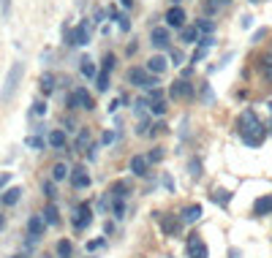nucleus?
Returning a JSON list of instances; mask_svg holds the SVG:
<instances>
[{
	"mask_svg": "<svg viewBox=\"0 0 272 258\" xmlns=\"http://www.w3.org/2000/svg\"><path fill=\"white\" fill-rule=\"evenodd\" d=\"M117 109H120V98H114V101H112V103H109V112H112V114H114V112H117Z\"/></svg>",
	"mask_w": 272,
	"mask_h": 258,
	"instance_id": "obj_49",
	"label": "nucleus"
},
{
	"mask_svg": "<svg viewBox=\"0 0 272 258\" xmlns=\"http://www.w3.org/2000/svg\"><path fill=\"white\" fill-rule=\"evenodd\" d=\"M196 44H199L201 49H210L215 44V38H213V35H199V41H196Z\"/></svg>",
	"mask_w": 272,
	"mask_h": 258,
	"instance_id": "obj_37",
	"label": "nucleus"
},
{
	"mask_svg": "<svg viewBox=\"0 0 272 258\" xmlns=\"http://www.w3.org/2000/svg\"><path fill=\"white\" fill-rule=\"evenodd\" d=\"M71 223L77 231H84L90 223H93V206L87 204V201H82V204L74 209V217H71Z\"/></svg>",
	"mask_w": 272,
	"mask_h": 258,
	"instance_id": "obj_5",
	"label": "nucleus"
},
{
	"mask_svg": "<svg viewBox=\"0 0 272 258\" xmlns=\"http://www.w3.org/2000/svg\"><path fill=\"white\" fill-rule=\"evenodd\" d=\"M261 68H264L267 79H272V57H264V60H261Z\"/></svg>",
	"mask_w": 272,
	"mask_h": 258,
	"instance_id": "obj_41",
	"label": "nucleus"
},
{
	"mask_svg": "<svg viewBox=\"0 0 272 258\" xmlns=\"http://www.w3.org/2000/svg\"><path fill=\"white\" fill-rule=\"evenodd\" d=\"M38 84H41V93H44V95H52V90H54V77H52V74H44Z\"/></svg>",
	"mask_w": 272,
	"mask_h": 258,
	"instance_id": "obj_26",
	"label": "nucleus"
},
{
	"mask_svg": "<svg viewBox=\"0 0 272 258\" xmlns=\"http://www.w3.org/2000/svg\"><path fill=\"white\" fill-rule=\"evenodd\" d=\"M147 166H150L147 155H134V158H131V171H134L136 177H144V174H147Z\"/></svg>",
	"mask_w": 272,
	"mask_h": 258,
	"instance_id": "obj_15",
	"label": "nucleus"
},
{
	"mask_svg": "<svg viewBox=\"0 0 272 258\" xmlns=\"http://www.w3.org/2000/svg\"><path fill=\"white\" fill-rule=\"evenodd\" d=\"M150 41H153L155 49H166V47H169V30H166V27H155L153 35H150Z\"/></svg>",
	"mask_w": 272,
	"mask_h": 258,
	"instance_id": "obj_13",
	"label": "nucleus"
},
{
	"mask_svg": "<svg viewBox=\"0 0 272 258\" xmlns=\"http://www.w3.org/2000/svg\"><path fill=\"white\" fill-rule=\"evenodd\" d=\"M112 68H114V54H107V57H104V71L112 74Z\"/></svg>",
	"mask_w": 272,
	"mask_h": 258,
	"instance_id": "obj_45",
	"label": "nucleus"
},
{
	"mask_svg": "<svg viewBox=\"0 0 272 258\" xmlns=\"http://www.w3.org/2000/svg\"><path fill=\"white\" fill-rule=\"evenodd\" d=\"M3 226H6V217H3V215H0V229H3Z\"/></svg>",
	"mask_w": 272,
	"mask_h": 258,
	"instance_id": "obj_54",
	"label": "nucleus"
},
{
	"mask_svg": "<svg viewBox=\"0 0 272 258\" xmlns=\"http://www.w3.org/2000/svg\"><path fill=\"white\" fill-rule=\"evenodd\" d=\"M161 229H163L166 236H177L183 231V217L180 215H163L161 217Z\"/></svg>",
	"mask_w": 272,
	"mask_h": 258,
	"instance_id": "obj_7",
	"label": "nucleus"
},
{
	"mask_svg": "<svg viewBox=\"0 0 272 258\" xmlns=\"http://www.w3.org/2000/svg\"><path fill=\"white\" fill-rule=\"evenodd\" d=\"M172 60H174V65H183L185 63V54L183 52H172Z\"/></svg>",
	"mask_w": 272,
	"mask_h": 258,
	"instance_id": "obj_47",
	"label": "nucleus"
},
{
	"mask_svg": "<svg viewBox=\"0 0 272 258\" xmlns=\"http://www.w3.org/2000/svg\"><path fill=\"white\" fill-rule=\"evenodd\" d=\"M250 3H259V0H250Z\"/></svg>",
	"mask_w": 272,
	"mask_h": 258,
	"instance_id": "obj_57",
	"label": "nucleus"
},
{
	"mask_svg": "<svg viewBox=\"0 0 272 258\" xmlns=\"http://www.w3.org/2000/svg\"><path fill=\"white\" fill-rule=\"evenodd\" d=\"M30 114H33V117H44V114H47V103H44V101H36L33 109H30Z\"/></svg>",
	"mask_w": 272,
	"mask_h": 258,
	"instance_id": "obj_33",
	"label": "nucleus"
},
{
	"mask_svg": "<svg viewBox=\"0 0 272 258\" xmlns=\"http://www.w3.org/2000/svg\"><path fill=\"white\" fill-rule=\"evenodd\" d=\"M109 196H114V199H125V196H128V185H125V182H114L112 190H109Z\"/></svg>",
	"mask_w": 272,
	"mask_h": 258,
	"instance_id": "obj_29",
	"label": "nucleus"
},
{
	"mask_svg": "<svg viewBox=\"0 0 272 258\" xmlns=\"http://www.w3.org/2000/svg\"><path fill=\"white\" fill-rule=\"evenodd\" d=\"M213 199H215V204H220V206H226L231 201V190H223V188H218L213 193Z\"/></svg>",
	"mask_w": 272,
	"mask_h": 258,
	"instance_id": "obj_28",
	"label": "nucleus"
},
{
	"mask_svg": "<svg viewBox=\"0 0 272 258\" xmlns=\"http://www.w3.org/2000/svg\"><path fill=\"white\" fill-rule=\"evenodd\" d=\"M68 174H71V169H68L65 163H54V166H52V182L68 180Z\"/></svg>",
	"mask_w": 272,
	"mask_h": 258,
	"instance_id": "obj_23",
	"label": "nucleus"
},
{
	"mask_svg": "<svg viewBox=\"0 0 272 258\" xmlns=\"http://www.w3.org/2000/svg\"><path fill=\"white\" fill-rule=\"evenodd\" d=\"M166 65H169V63H166L163 54H153V57L147 60V71H150V74H158V77L166 71Z\"/></svg>",
	"mask_w": 272,
	"mask_h": 258,
	"instance_id": "obj_16",
	"label": "nucleus"
},
{
	"mask_svg": "<svg viewBox=\"0 0 272 258\" xmlns=\"http://www.w3.org/2000/svg\"><path fill=\"white\" fill-rule=\"evenodd\" d=\"M41 215H44V220H47V226H57V223H60V212H57V206H54L52 201L44 206Z\"/></svg>",
	"mask_w": 272,
	"mask_h": 258,
	"instance_id": "obj_20",
	"label": "nucleus"
},
{
	"mask_svg": "<svg viewBox=\"0 0 272 258\" xmlns=\"http://www.w3.org/2000/svg\"><path fill=\"white\" fill-rule=\"evenodd\" d=\"M120 3H123L125 8H131V6H134V0H120Z\"/></svg>",
	"mask_w": 272,
	"mask_h": 258,
	"instance_id": "obj_52",
	"label": "nucleus"
},
{
	"mask_svg": "<svg viewBox=\"0 0 272 258\" xmlns=\"http://www.w3.org/2000/svg\"><path fill=\"white\" fill-rule=\"evenodd\" d=\"M65 106H68V109H79V103H77V95H74V93H68V98H65Z\"/></svg>",
	"mask_w": 272,
	"mask_h": 258,
	"instance_id": "obj_46",
	"label": "nucleus"
},
{
	"mask_svg": "<svg viewBox=\"0 0 272 258\" xmlns=\"http://www.w3.org/2000/svg\"><path fill=\"white\" fill-rule=\"evenodd\" d=\"M147 160H150V163H158V160H163V150H161V147H155L153 153L147 155Z\"/></svg>",
	"mask_w": 272,
	"mask_h": 258,
	"instance_id": "obj_38",
	"label": "nucleus"
},
{
	"mask_svg": "<svg viewBox=\"0 0 272 258\" xmlns=\"http://www.w3.org/2000/svg\"><path fill=\"white\" fill-rule=\"evenodd\" d=\"M188 169H190V177H199V174H201V160H199V158H193Z\"/></svg>",
	"mask_w": 272,
	"mask_h": 258,
	"instance_id": "obj_39",
	"label": "nucleus"
},
{
	"mask_svg": "<svg viewBox=\"0 0 272 258\" xmlns=\"http://www.w3.org/2000/svg\"><path fill=\"white\" fill-rule=\"evenodd\" d=\"M172 3H177V0H172Z\"/></svg>",
	"mask_w": 272,
	"mask_h": 258,
	"instance_id": "obj_58",
	"label": "nucleus"
},
{
	"mask_svg": "<svg viewBox=\"0 0 272 258\" xmlns=\"http://www.w3.org/2000/svg\"><path fill=\"white\" fill-rule=\"evenodd\" d=\"M68 180H71V188H77V190H84V188H90V174H87V169L84 166H77V169H71V174H68Z\"/></svg>",
	"mask_w": 272,
	"mask_h": 258,
	"instance_id": "obj_8",
	"label": "nucleus"
},
{
	"mask_svg": "<svg viewBox=\"0 0 272 258\" xmlns=\"http://www.w3.org/2000/svg\"><path fill=\"white\" fill-rule=\"evenodd\" d=\"M109 199H112V215L117 217H125V199H114V196H109Z\"/></svg>",
	"mask_w": 272,
	"mask_h": 258,
	"instance_id": "obj_24",
	"label": "nucleus"
},
{
	"mask_svg": "<svg viewBox=\"0 0 272 258\" xmlns=\"http://www.w3.org/2000/svg\"><path fill=\"white\" fill-rule=\"evenodd\" d=\"M74 95H77V103H79V109H87V112H90V109L95 106V103H93V95H90L84 87H77V90H74Z\"/></svg>",
	"mask_w": 272,
	"mask_h": 258,
	"instance_id": "obj_18",
	"label": "nucleus"
},
{
	"mask_svg": "<svg viewBox=\"0 0 272 258\" xmlns=\"http://www.w3.org/2000/svg\"><path fill=\"white\" fill-rule=\"evenodd\" d=\"M25 144H27L30 150H44V147H47V139H41V136H27Z\"/></svg>",
	"mask_w": 272,
	"mask_h": 258,
	"instance_id": "obj_30",
	"label": "nucleus"
},
{
	"mask_svg": "<svg viewBox=\"0 0 272 258\" xmlns=\"http://www.w3.org/2000/svg\"><path fill=\"white\" fill-rule=\"evenodd\" d=\"M11 258H27V256H25V253H17V256H11Z\"/></svg>",
	"mask_w": 272,
	"mask_h": 258,
	"instance_id": "obj_55",
	"label": "nucleus"
},
{
	"mask_svg": "<svg viewBox=\"0 0 272 258\" xmlns=\"http://www.w3.org/2000/svg\"><path fill=\"white\" fill-rule=\"evenodd\" d=\"M207 245L201 242L199 234H190L188 236V258H207Z\"/></svg>",
	"mask_w": 272,
	"mask_h": 258,
	"instance_id": "obj_9",
	"label": "nucleus"
},
{
	"mask_svg": "<svg viewBox=\"0 0 272 258\" xmlns=\"http://www.w3.org/2000/svg\"><path fill=\"white\" fill-rule=\"evenodd\" d=\"M22 77H25V65L11 63V68H8V74H6V82H3V90H0V101H3V103H8V101L14 98V93L19 90Z\"/></svg>",
	"mask_w": 272,
	"mask_h": 258,
	"instance_id": "obj_2",
	"label": "nucleus"
},
{
	"mask_svg": "<svg viewBox=\"0 0 272 258\" xmlns=\"http://www.w3.org/2000/svg\"><path fill=\"white\" fill-rule=\"evenodd\" d=\"M250 25H253V17H243V27H245V30H248V27H250Z\"/></svg>",
	"mask_w": 272,
	"mask_h": 258,
	"instance_id": "obj_50",
	"label": "nucleus"
},
{
	"mask_svg": "<svg viewBox=\"0 0 272 258\" xmlns=\"http://www.w3.org/2000/svg\"><path fill=\"white\" fill-rule=\"evenodd\" d=\"M272 212V196H261L253 204V215H270Z\"/></svg>",
	"mask_w": 272,
	"mask_h": 258,
	"instance_id": "obj_19",
	"label": "nucleus"
},
{
	"mask_svg": "<svg viewBox=\"0 0 272 258\" xmlns=\"http://www.w3.org/2000/svg\"><path fill=\"white\" fill-rule=\"evenodd\" d=\"M180 38H183V44H196L199 41V30L196 27H183V35H180Z\"/></svg>",
	"mask_w": 272,
	"mask_h": 258,
	"instance_id": "obj_27",
	"label": "nucleus"
},
{
	"mask_svg": "<svg viewBox=\"0 0 272 258\" xmlns=\"http://www.w3.org/2000/svg\"><path fill=\"white\" fill-rule=\"evenodd\" d=\"M128 82L136 84V87H142V90H155L158 79L150 77V71H147V68H131V71H128Z\"/></svg>",
	"mask_w": 272,
	"mask_h": 258,
	"instance_id": "obj_3",
	"label": "nucleus"
},
{
	"mask_svg": "<svg viewBox=\"0 0 272 258\" xmlns=\"http://www.w3.org/2000/svg\"><path fill=\"white\" fill-rule=\"evenodd\" d=\"M201 215H204L201 204H190V206H185V209L180 212V217H183V223H196V220H199Z\"/></svg>",
	"mask_w": 272,
	"mask_h": 258,
	"instance_id": "obj_14",
	"label": "nucleus"
},
{
	"mask_svg": "<svg viewBox=\"0 0 272 258\" xmlns=\"http://www.w3.org/2000/svg\"><path fill=\"white\" fill-rule=\"evenodd\" d=\"M169 95H172L174 101L190 98V95H193V87H190L188 79H177V82H172V87H169Z\"/></svg>",
	"mask_w": 272,
	"mask_h": 258,
	"instance_id": "obj_10",
	"label": "nucleus"
},
{
	"mask_svg": "<svg viewBox=\"0 0 272 258\" xmlns=\"http://www.w3.org/2000/svg\"><path fill=\"white\" fill-rule=\"evenodd\" d=\"M166 25H169V27H183L185 25V11L180 6H172L169 11H166Z\"/></svg>",
	"mask_w": 272,
	"mask_h": 258,
	"instance_id": "obj_11",
	"label": "nucleus"
},
{
	"mask_svg": "<svg viewBox=\"0 0 272 258\" xmlns=\"http://www.w3.org/2000/svg\"><path fill=\"white\" fill-rule=\"evenodd\" d=\"M204 57H207V49H196V52H193V57H190V63H201V60H204Z\"/></svg>",
	"mask_w": 272,
	"mask_h": 258,
	"instance_id": "obj_42",
	"label": "nucleus"
},
{
	"mask_svg": "<svg viewBox=\"0 0 272 258\" xmlns=\"http://www.w3.org/2000/svg\"><path fill=\"white\" fill-rule=\"evenodd\" d=\"M104 247V239H93V242H87V253H95V250H101Z\"/></svg>",
	"mask_w": 272,
	"mask_h": 258,
	"instance_id": "obj_44",
	"label": "nucleus"
},
{
	"mask_svg": "<svg viewBox=\"0 0 272 258\" xmlns=\"http://www.w3.org/2000/svg\"><path fill=\"white\" fill-rule=\"evenodd\" d=\"M19 199H22V188H8V190H3V196H0V204H3V206H14Z\"/></svg>",
	"mask_w": 272,
	"mask_h": 258,
	"instance_id": "obj_17",
	"label": "nucleus"
},
{
	"mask_svg": "<svg viewBox=\"0 0 272 258\" xmlns=\"http://www.w3.org/2000/svg\"><path fill=\"white\" fill-rule=\"evenodd\" d=\"M79 63H82V65H79V71H82L84 79H95V77H98V68H95V63L90 57H82Z\"/></svg>",
	"mask_w": 272,
	"mask_h": 258,
	"instance_id": "obj_21",
	"label": "nucleus"
},
{
	"mask_svg": "<svg viewBox=\"0 0 272 258\" xmlns=\"http://www.w3.org/2000/svg\"><path fill=\"white\" fill-rule=\"evenodd\" d=\"M44 196H47V199H49V201H52V199H54V196H57V190H54V182H49V180H47V182H44Z\"/></svg>",
	"mask_w": 272,
	"mask_h": 258,
	"instance_id": "obj_36",
	"label": "nucleus"
},
{
	"mask_svg": "<svg viewBox=\"0 0 272 258\" xmlns=\"http://www.w3.org/2000/svg\"><path fill=\"white\" fill-rule=\"evenodd\" d=\"M0 17L3 19L11 17V0H0Z\"/></svg>",
	"mask_w": 272,
	"mask_h": 258,
	"instance_id": "obj_35",
	"label": "nucleus"
},
{
	"mask_svg": "<svg viewBox=\"0 0 272 258\" xmlns=\"http://www.w3.org/2000/svg\"><path fill=\"white\" fill-rule=\"evenodd\" d=\"M231 0H218V6H229Z\"/></svg>",
	"mask_w": 272,
	"mask_h": 258,
	"instance_id": "obj_53",
	"label": "nucleus"
},
{
	"mask_svg": "<svg viewBox=\"0 0 272 258\" xmlns=\"http://www.w3.org/2000/svg\"><path fill=\"white\" fill-rule=\"evenodd\" d=\"M144 109H147V101H144V98H139V101L134 103V112H136V114H144Z\"/></svg>",
	"mask_w": 272,
	"mask_h": 258,
	"instance_id": "obj_43",
	"label": "nucleus"
},
{
	"mask_svg": "<svg viewBox=\"0 0 272 258\" xmlns=\"http://www.w3.org/2000/svg\"><path fill=\"white\" fill-rule=\"evenodd\" d=\"M101 141H104V144H112V141H114V133H112V130H107V133L101 136Z\"/></svg>",
	"mask_w": 272,
	"mask_h": 258,
	"instance_id": "obj_48",
	"label": "nucleus"
},
{
	"mask_svg": "<svg viewBox=\"0 0 272 258\" xmlns=\"http://www.w3.org/2000/svg\"><path fill=\"white\" fill-rule=\"evenodd\" d=\"M196 30H199L201 35H213V30H215V25L210 22V19H199L196 22Z\"/></svg>",
	"mask_w": 272,
	"mask_h": 258,
	"instance_id": "obj_31",
	"label": "nucleus"
},
{
	"mask_svg": "<svg viewBox=\"0 0 272 258\" xmlns=\"http://www.w3.org/2000/svg\"><path fill=\"white\" fill-rule=\"evenodd\" d=\"M117 25H120V30H123V33H128V30H131V22H128V17H125V14H117Z\"/></svg>",
	"mask_w": 272,
	"mask_h": 258,
	"instance_id": "obj_40",
	"label": "nucleus"
},
{
	"mask_svg": "<svg viewBox=\"0 0 272 258\" xmlns=\"http://www.w3.org/2000/svg\"><path fill=\"white\" fill-rule=\"evenodd\" d=\"M54 253H57V258H74V245H71V239H60L57 245H54Z\"/></svg>",
	"mask_w": 272,
	"mask_h": 258,
	"instance_id": "obj_22",
	"label": "nucleus"
},
{
	"mask_svg": "<svg viewBox=\"0 0 272 258\" xmlns=\"http://www.w3.org/2000/svg\"><path fill=\"white\" fill-rule=\"evenodd\" d=\"M90 144V130H79V139H77V147H79V150H84V147H87ZM87 150H90V147H87Z\"/></svg>",
	"mask_w": 272,
	"mask_h": 258,
	"instance_id": "obj_34",
	"label": "nucleus"
},
{
	"mask_svg": "<svg viewBox=\"0 0 272 258\" xmlns=\"http://www.w3.org/2000/svg\"><path fill=\"white\" fill-rule=\"evenodd\" d=\"M47 144L52 147V150H63V147L68 144V136H65V130H60V128L49 130V136H47Z\"/></svg>",
	"mask_w": 272,
	"mask_h": 258,
	"instance_id": "obj_12",
	"label": "nucleus"
},
{
	"mask_svg": "<svg viewBox=\"0 0 272 258\" xmlns=\"http://www.w3.org/2000/svg\"><path fill=\"white\" fill-rule=\"evenodd\" d=\"M95 87H98L101 93H107V90H109V71H104V68L98 71V77H95Z\"/></svg>",
	"mask_w": 272,
	"mask_h": 258,
	"instance_id": "obj_25",
	"label": "nucleus"
},
{
	"mask_svg": "<svg viewBox=\"0 0 272 258\" xmlns=\"http://www.w3.org/2000/svg\"><path fill=\"white\" fill-rule=\"evenodd\" d=\"M270 112H272V103H270ZM270 130H272V125H270Z\"/></svg>",
	"mask_w": 272,
	"mask_h": 258,
	"instance_id": "obj_56",
	"label": "nucleus"
},
{
	"mask_svg": "<svg viewBox=\"0 0 272 258\" xmlns=\"http://www.w3.org/2000/svg\"><path fill=\"white\" fill-rule=\"evenodd\" d=\"M44 231H47V220H44V215H30L27 217V236H30V242L41 239Z\"/></svg>",
	"mask_w": 272,
	"mask_h": 258,
	"instance_id": "obj_6",
	"label": "nucleus"
},
{
	"mask_svg": "<svg viewBox=\"0 0 272 258\" xmlns=\"http://www.w3.org/2000/svg\"><path fill=\"white\" fill-rule=\"evenodd\" d=\"M8 180H11V174H3V177H0V188H3V185H6Z\"/></svg>",
	"mask_w": 272,
	"mask_h": 258,
	"instance_id": "obj_51",
	"label": "nucleus"
},
{
	"mask_svg": "<svg viewBox=\"0 0 272 258\" xmlns=\"http://www.w3.org/2000/svg\"><path fill=\"white\" fill-rule=\"evenodd\" d=\"M240 136H243V141L248 147H261V141H264L267 128H264V123L256 117L253 109H245V112L240 114Z\"/></svg>",
	"mask_w": 272,
	"mask_h": 258,
	"instance_id": "obj_1",
	"label": "nucleus"
},
{
	"mask_svg": "<svg viewBox=\"0 0 272 258\" xmlns=\"http://www.w3.org/2000/svg\"><path fill=\"white\" fill-rule=\"evenodd\" d=\"M65 44H68V47H84V44H90V22L87 19L79 22L71 33L65 35Z\"/></svg>",
	"mask_w": 272,
	"mask_h": 258,
	"instance_id": "obj_4",
	"label": "nucleus"
},
{
	"mask_svg": "<svg viewBox=\"0 0 272 258\" xmlns=\"http://www.w3.org/2000/svg\"><path fill=\"white\" fill-rule=\"evenodd\" d=\"M150 112H153L155 117H161V114H166V103H163V98H155L153 103H150Z\"/></svg>",
	"mask_w": 272,
	"mask_h": 258,
	"instance_id": "obj_32",
	"label": "nucleus"
}]
</instances>
